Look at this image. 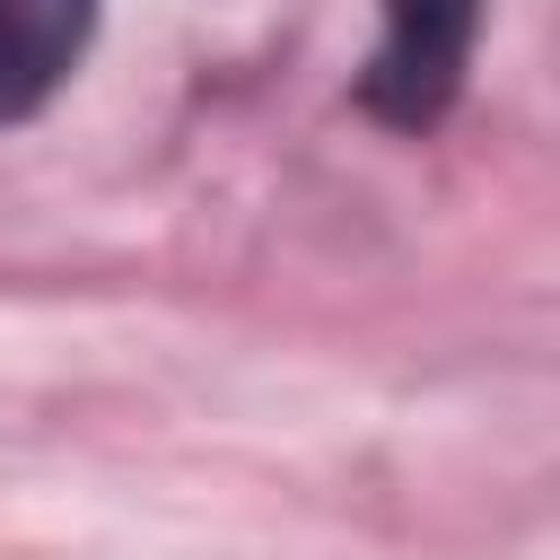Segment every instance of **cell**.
Wrapping results in <instances>:
<instances>
[{
    "instance_id": "obj_1",
    "label": "cell",
    "mask_w": 560,
    "mask_h": 560,
    "mask_svg": "<svg viewBox=\"0 0 560 560\" xmlns=\"http://www.w3.org/2000/svg\"><path fill=\"white\" fill-rule=\"evenodd\" d=\"M472 26H481V0H385V35H376V61H368V105L385 122H429L464 61H472Z\"/></svg>"
},
{
    "instance_id": "obj_2",
    "label": "cell",
    "mask_w": 560,
    "mask_h": 560,
    "mask_svg": "<svg viewBox=\"0 0 560 560\" xmlns=\"http://www.w3.org/2000/svg\"><path fill=\"white\" fill-rule=\"evenodd\" d=\"M96 0H0V122H26L88 52Z\"/></svg>"
}]
</instances>
